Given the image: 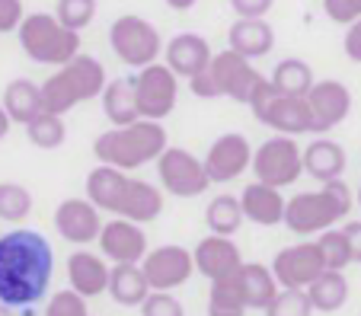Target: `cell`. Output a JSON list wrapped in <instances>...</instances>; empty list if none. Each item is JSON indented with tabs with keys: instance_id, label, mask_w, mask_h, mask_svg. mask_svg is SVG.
I'll use <instances>...</instances> for the list:
<instances>
[{
	"instance_id": "6da1fadb",
	"label": "cell",
	"mask_w": 361,
	"mask_h": 316,
	"mask_svg": "<svg viewBox=\"0 0 361 316\" xmlns=\"http://www.w3.org/2000/svg\"><path fill=\"white\" fill-rule=\"evenodd\" d=\"M55 272L51 243L39 230H7L0 234V303L32 307L48 294Z\"/></svg>"
},
{
	"instance_id": "7a4b0ae2",
	"label": "cell",
	"mask_w": 361,
	"mask_h": 316,
	"mask_svg": "<svg viewBox=\"0 0 361 316\" xmlns=\"http://www.w3.org/2000/svg\"><path fill=\"white\" fill-rule=\"evenodd\" d=\"M166 147H170L166 144V128L160 122H150V118H137L135 125H125V128H109L93 141L96 160L106 166H116L122 172L157 163V157Z\"/></svg>"
},
{
	"instance_id": "3957f363",
	"label": "cell",
	"mask_w": 361,
	"mask_h": 316,
	"mask_svg": "<svg viewBox=\"0 0 361 316\" xmlns=\"http://www.w3.org/2000/svg\"><path fill=\"white\" fill-rule=\"evenodd\" d=\"M348 211H352V189L342 179H333L314 192H298L288 198L285 227L298 236H314L345 220Z\"/></svg>"
},
{
	"instance_id": "277c9868",
	"label": "cell",
	"mask_w": 361,
	"mask_h": 316,
	"mask_svg": "<svg viewBox=\"0 0 361 316\" xmlns=\"http://www.w3.org/2000/svg\"><path fill=\"white\" fill-rule=\"evenodd\" d=\"M106 68L99 58L93 55H77L74 61L61 64L55 74L42 83V99H45V112L55 115H68L74 106L90 103V99L102 96L106 89Z\"/></svg>"
},
{
	"instance_id": "5b68a950",
	"label": "cell",
	"mask_w": 361,
	"mask_h": 316,
	"mask_svg": "<svg viewBox=\"0 0 361 316\" xmlns=\"http://www.w3.org/2000/svg\"><path fill=\"white\" fill-rule=\"evenodd\" d=\"M262 80H266V77L252 68L250 58L227 49V51H218L202 74L192 77L189 89H192V96H198V99L227 96V99H233V103H250L252 89L259 87Z\"/></svg>"
},
{
	"instance_id": "8992f818",
	"label": "cell",
	"mask_w": 361,
	"mask_h": 316,
	"mask_svg": "<svg viewBox=\"0 0 361 316\" xmlns=\"http://www.w3.org/2000/svg\"><path fill=\"white\" fill-rule=\"evenodd\" d=\"M16 35L26 58L35 64L61 68L80 55V32L68 29L55 13H29Z\"/></svg>"
},
{
	"instance_id": "52a82bcc",
	"label": "cell",
	"mask_w": 361,
	"mask_h": 316,
	"mask_svg": "<svg viewBox=\"0 0 361 316\" xmlns=\"http://www.w3.org/2000/svg\"><path fill=\"white\" fill-rule=\"evenodd\" d=\"M246 106L252 109L256 122L272 128L275 134H288V138L314 134V118H310L307 96H288V93L275 89V83L269 80V77L252 89V96Z\"/></svg>"
},
{
	"instance_id": "ba28073f",
	"label": "cell",
	"mask_w": 361,
	"mask_h": 316,
	"mask_svg": "<svg viewBox=\"0 0 361 316\" xmlns=\"http://www.w3.org/2000/svg\"><path fill=\"white\" fill-rule=\"evenodd\" d=\"M109 45L128 68H147L157 64V58L164 55V35L150 20L137 13H125L118 16L109 26Z\"/></svg>"
},
{
	"instance_id": "9c48e42d",
	"label": "cell",
	"mask_w": 361,
	"mask_h": 316,
	"mask_svg": "<svg viewBox=\"0 0 361 316\" xmlns=\"http://www.w3.org/2000/svg\"><path fill=\"white\" fill-rule=\"evenodd\" d=\"M250 170L256 182H266L272 189H288L304 172V147H298V141L288 134H275L252 151Z\"/></svg>"
},
{
	"instance_id": "30bf717a",
	"label": "cell",
	"mask_w": 361,
	"mask_h": 316,
	"mask_svg": "<svg viewBox=\"0 0 361 316\" xmlns=\"http://www.w3.org/2000/svg\"><path fill=\"white\" fill-rule=\"evenodd\" d=\"M160 189H166L176 198H198L212 189V179L204 170V160L192 157L185 147H166L157 157Z\"/></svg>"
},
{
	"instance_id": "8fae6325",
	"label": "cell",
	"mask_w": 361,
	"mask_h": 316,
	"mask_svg": "<svg viewBox=\"0 0 361 316\" xmlns=\"http://www.w3.org/2000/svg\"><path fill=\"white\" fill-rule=\"evenodd\" d=\"M135 96H137V109H141V118H150V122H164L173 109H176L179 99V77L173 74L166 64H147L141 68L135 77Z\"/></svg>"
},
{
	"instance_id": "7c38bea8",
	"label": "cell",
	"mask_w": 361,
	"mask_h": 316,
	"mask_svg": "<svg viewBox=\"0 0 361 316\" xmlns=\"http://www.w3.org/2000/svg\"><path fill=\"white\" fill-rule=\"evenodd\" d=\"M272 272L281 288L307 291L326 272V262H323V253H320V246H317V240H307V243H298V246L279 249V255L272 259Z\"/></svg>"
},
{
	"instance_id": "4fadbf2b",
	"label": "cell",
	"mask_w": 361,
	"mask_h": 316,
	"mask_svg": "<svg viewBox=\"0 0 361 316\" xmlns=\"http://www.w3.org/2000/svg\"><path fill=\"white\" fill-rule=\"evenodd\" d=\"M144 275H147L150 288L154 291H173L183 288L192 278V268H195V259L185 246H176V243H166V246L150 249L141 262Z\"/></svg>"
},
{
	"instance_id": "5bb4252c",
	"label": "cell",
	"mask_w": 361,
	"mask_h": 316,
	"mask_svg": "<svg viewBox=\"0 0 361 316\" xmlns=\"http://www.w3.org/2000/svg\"><path fill=\"white\" fill-rule=\"evenodd\" d=\"M250 166H252V147L237 131H227V134L214 138L208 153H204V170H208L212 186L214 182H233V179H240Z\"/></svg>"
},
{
	"instance_id": "9a60e30c",
	"label": "cell",
	"mask_w": 361,
	"mask_h": 316,
	"mask_svg": "<svg viewBox=\"0 0 361 316\" xmlns=\"http://www.w3.org/2000/svg\"><path fill=\"white\" fill-rule=\"evenodd\" d=\"M310 118H314V134H326L336 125H342L352 112V89L342 80H317L307 93Z\"/></svg>"
},
{
	"instance_id": "2e32d148",
	"label": "cell",
	"mask_w": 361,
	"mask_h": 316,
	"mask_svg": "<svg viewBox=\"0 0 361 316\" xmlns=\"http://www.w3.org/2000/svg\"><path fill=\"white\" fill-rule=\"evenodd\" d=\"M99 253L118 265V262H144V255L150 253L147 249V234L141 230V224L128 217H112L102 224L99 230Z\"/></svg>"
},
{
	"instance_id": "e0dca14e",
	"label": "cell",
	"mask_w": 361,
	"mask_h": 316,
	"mask_svg": "<svg viewBox=\"0 0 361 316\" xmlns=\"http://www.w3.org/2000/svg\"><path fill=\"white\" fill-rule=\"evenodd\" d=\"M55 230L61 240L74 243V246H87V243L99 240L102 230L99 208L90 198H64L55 208Z\"/></svg>"
},
{
	"instance_id": "ac0fdd59",
	"label": "cell",
	"mask_w": 361,
	"mask_h": 316,
	"mask_svg": "<svg viewBox=\"0 0 361 316\" xmlns=\"http://www.w3.org/2000/svg\"><path fill=\"white\" fill-rule=\"evenodd\" d=\"M195 259V272H202L208 282H221V278H233L243 268V255H240L237 243L231 236L208 234L192 253Z\"/></svg>"
},
{
	"instance_id": "d6986e66",
	"label": "cell",
	"mask_w": 361,
	"mask_h": 316,
	"mask_svg": "<svg viewBox=\"0 0 361 316\" xmlns=\"http://www.w3.org/2000/svg\"><path fill=\"white\" fill-rule=\"evenodd\" d=\"M164 58H166L164 64L173 70V74L192 80V77H198L204 68H208V64H212L214 51H212V45H208V39H204V35L179 32V35H173V39L166 42Z\"/></svg>"
},
{
	"instance_id": "ffe728a7",
	"label": "cell",
	"mask_w": 361,
	"mask_h": 316,
	"mask_svg": "<svg viewBox=\"0 0 361 316\" xmlns=\"http://www.w3.org/2000/svg\"><path fill=\"white\" fill-rule=\"evenodd\" d=\"M164 214V189L147 182V179H131L125 182L122 201H118V211L112 217H128L135 224H150Z\"/></svg>"
},
{
	"instance_id": "44dd1931",
	"label": "cell",
	"mask_w": 361,
	"mask_h": 316,
	"mask_svg": "<svg viewBox=\"0 0 361 316\" xmlns=\"http://www.w3.org/2000/svg\"><path fill=\"white\" fill-rule=\"evenodd\" d=\"M240 208H243L246 220L259 224V227H275V224H285L288 198L281 195V189H272L266 182H250L240 195Z\"/></svg>"
},
{
	"instance_id": "7402d4cb",
	"label": "cell",
	"mask_w": 361,
	"mask_h": 316,
	"mask_svg": "<svg viewBox=\"0 0 361 316\" xmlns=\"http://www.w3.org/2000/svg\"><path fill=\"white\" fill-rule=\"evenodd\" d=\"M109 272L112 268L106 265V259L87 253V249H77L68 259V282H71V288L83 297L106 294V291H109Z\"/></svg>"
},
{
	"instance_id": "603a6c76",
	"label": "cell",
	"mask_w": 361,
	"mask_h": 316,
	"mask_svg": "<svg viewBox=\"0 0 361 316\" xmlns=\"http://www.w3.org/2000/svg\"><path fill=\"white\" fill-rule=\"evenodd\" d=\"M150 282L144 275L141 262H118L109 272V297L118 307H141L150 294Z\"/></svg>"
},
{
	"instance_id": "cb8c5ba5",
	"label": "cell",
	"mask_w": 361,
	"mask_h": 316,
	"mask_svg": "<svg viewBox=\"0 0 361 316\" xmlns=\"http://www.w3.org/2000/svg\"><path fill=\"white\" fill-rule=\"evenodd\" d=\"M227 49L243 58H262L275 49V29L266 20H237L227 32Z\"/></svg>"
},
{
	"instance_id": "d4e9b609",
	"label": "cell",
	"mask_w": 361,
	"mask_h": 316,
	"mask_svg": "<svg viewBox=\"0 0 361 316\" xmlns=\"http://www.w3.org/2000/svg\"><path fill=\"white\" fill-rule=\"evenodd\" d=\"M304 172L320 179V182H333L342 179L345 172V151L339 141L333 138H317L304 147Z\"/></svg>"
},
{
	"instance_id": "484cf974",
	"label": "cell",
	"mask_w": 361,
	"mask_h": 316,
	"mask_svg": "<svg viewBox=\"0 0 361 316\" xmlns=\"http://www.w3.org/2000/svg\"><path fill=\"white\" fill-rule=\"evenodd\" d=\"M125 182H128V172L99 163L96 170L87 172V198L93 201L99 211L116 214L118 201H122V192H125Z\"/></svg>"
},
{
	"instance_id": "4316f807",
	"label": "cell",
	"mask_w": 361,
	"mask_h": 316,
	"mask_svg": "<svg viewBox=\"0 0 361 316\" xmlns=\"http://www.w3.org/2000/svg\"><path fill=\"white\" fill-rule=\"evenodd\" d=\"M237 282H240V291H243V301L250 310H266L272 303V297L281 291L275 272L259 265V262H243V268L237 272Z\"/></svg>"
},
{
	"instance_id": "83f0119b",
	"label": "cell",
	"mask_w": 361,
	"mask_h": 316,
	"mask_svg": "<svg viewBox=\"0 0 361 316\" xmlns=\"http://www.w3.org/2000/svg\"><path fill=\"white\" fill-rule=\"evenodd\" d=\"M102 115L109 118L112 128H125V125H135L141 118L137 109V96H135V80H109L102 89Z\"/></svg>"
},
{
	"instance_id": "f1b7e54d",
	"label": "cell",
	"mask_w": 361,
	"mask_h": 316,
	"mask_svg": "<svg viewBox=\"0 0 361 316\" xmlns=\"http://www.w3.org/2000/svg\"><path fill=\"white\" fill-rule=\"evenodd\" d=\"M0 106L7 109V115L13 118V122L29 125L35 115L45 112L42 87H35V83L26 80V77H16V80H10L7 87H4V99H0Z\"/></svg>"
},
{
	"instance_id": "f546056e",
	"label": "cell",
	"mask_w": 361,
	"mask_h": 316,
	"mask_svg": "<svg viewBox=\"0 0 361 316\" xmlns=\"http://www.w3.org/2000/svg\"><path fill=\"white\" fill-rule=\"evenodd\" d=\"M307 297H310L314 310H320V313H336V310H342L345 307V301H348L345 275H342V272H333V268H326V272H323V275L307 288Z\"/></svg>"
},
{
	"instance_id": "4dcf8cb0",
	"label": "cell",
	"mask_w": 361,
	"mask_h": 316,
	"mask_svg": "<svg viewBox=\"0 0 361 316\" xmlns=\"http://www.w3.org/2000/svg\"><path fill=\"white\" fill-rule=\"evenodd\" d=\"M269 80L275 83V89H281L288 96H307V93L314 89L317 77H314V68H310L304 58H285V61L275 64Z\"/></svg>"
},
{
	"instance_id": "1f68e13d",
	"label": "cell",
	"mask_w": 361,
	"mask_h": 316,
	"mask_svg": "<svg viewBox=\"0 0 361 316\" xmlns=\"http://www.w3.org/2000/svg\"><path fill=\"white\" fill-rule=\"evenodd\" d=\"M204 224L218 236H233L243 224V208H240L237 195H218L204 208Z\"/></svg>"
},
{
	"instance_id": "d6a6232c",
	"label": "cell",
	"mask_w": 361,
	"mask_h": 316,
	"mask_svg": "<svg viewBox=\"0 0 361 316\" xmlns=\"http://www.w3.org/2000/svg\"><path fill=\"white\" fill-rule=\"evenodd\" d=\"M246 310L250 307L243 301L237 275L212 282V291H208V316H246Z\"/></svg>"
},
{
	"instance_id": "836d02e7",
	"label": "cell",
	"mask_w": 361,
	"mask_h": 316,
	"mask_svg": "<svg viewBox=\"0 0 361 316\" xmlns=\"http://www.w3.org/2000/svg\"><path fill=\"white\" fill-rule=\"evenodd\" d=\"M26 138L32 147H42V151H55V147L64 144L68 138V128H64V115H55V112H42L32 122L26 125Z\"/></svg>"
},
{
	"instance_id": "e575fe53",
	"label": "cell",
	"mask_w": 361,
	"mask_h": 316,
	"mask_svg": "<svg viewBox=\"0 0 361 316\" xmlns=\"http://www.w3.org/2000/svg\"><path fill=\"white\" fill-rule=\"evenodd\" d=\"M32 214V192L23 182H0V220L23 224Z\"/></svg>"
},
{
	"instance_id": "d590c367",
	"label": "cell",
	"mask_w": 361,
	"mask_h": 316,
	"mask_svg": "<svg viewBox=\"0 0 361 316\" xmlns=\"http://www.w3.org/2000/svg\"><path fill=\"white\" fill-rule=\"evenodd\" d=\"M266 316H314V303L307 297V291L300 288H281L279 294L272 297L266 310Z\"/></svg>"
},
{
	"instance_id": "8d00e7d4",
	"label": "cell",
	"mask_w": 361,
	"mask_h": 316,
	"mask_svg": "<svg viewBox=\"0 0 361 316\" xmlns=\"http://www.w3.org/2000/svg\"><path fill=\"white\" fill-rule=\"evenodd\" d=\"M317 246H320L326 268H333V272H342L345 265H352V246H348V240H345L342 230H333V227L323 230L320 240H317Z\"/></svg>"
},
{
	"instance_id": "74e56055",
	"label": "cell",
	"mask_w": 361,
	"mask_h": 316,
	"mask_svg": "<svg viewBox=\"0 0 361 316\" xmlns=\"http://www.w3.org/2000/svg\"><path fill=\"white\" fill-rule=\"evenodd\" d=\"M55 16H58V20H61L68 29L80 32V29H87L90 23H93V16H96V0H58Z\"/></svg>"
},
{
	"instance_id": "f35d334b",
	"label": "cell",
	"mask_w": 361,
	"mask_h": 316,
	"mask_svg": "<svg viewBox=\"0 0 361 316\" xmlns=\"http://www.w3.org/2000/svg\"><path fill=\"white\" fill-rule=\"evenodd\" d=\"M45 316H90L87 313V297L77 294L74 288L58 291V294H51V301H48Z\"/></svg>"
},
{
	"instance_id": "ab89813d",
	"label": "cell",
	"mask_w": 361,
	"mask_h": 316,
	"mask_svg": "<svg viewBox=\"0 0 361 316\" xmlns=\"http://www.w3.org/2000/svg\"><path fill=\"white\" fill-rule=\"evenodd\" d=\"M141 316H185L183 303L173 297V291H150L141 303Z\"/></svg>"
},
{
	"instance_id": "60d3db41",
	"label": "cell",
	"mask_w": 361,
	"mask_h": 316,
	"mask_svg": "<svg viewBox=\"0 0 361 316\" xmlns=\"http://www.w3.org/2000/svg\"><path fill=\"white\" fill-rule=\"evenodd\" d=\"M323 10L339 26H352L355 20H361V0H323Z\"/></svg>"
},
{
	"instance_id": "b9f144b4",
	"label": "cell",
	"mask_w": 361,
	"mask_h": 316,
	"mask_svg": "<svg viewBox=\"0 0 361 316\" xmlns=\"http://www.w3.org/2000/svg\"><path fill=\"white\" fill-rule=\"evenodd\" d=\"M272 7L275 0H231V10L237 13V20H266Z\"/></svg>"
},
{
	"instance_id": "7bdbcfd3",
	"label": "cell",
	"mask_w": 361,
	"mask_h": 316,
	"mask_svg": "<svg viewBox=\"0 0 361 316\" xmlns=\"http://www.w3.org/2000/svg\"><path fill=\"white\" fill-rule=\"evenodd\" d=\"M26 20L23 0H0V32H16Z\"/></svg>"
},
{
	"instance_id": "ee69618b",
	"label": "cell",
	"mask_w": 361,
	"mask_h": 316,
	"mask_svg": "<svg viewBox=\"0 0 361 316\" xmlns=\"http://www.w3.org/2000/svg\"><path fill=\"white\" fill-rule=\"evenodd\" d=\"M342 49H345L348 61L361 64V20H355L352 26L345 29V42H342Z\"/></svg>"
},
{
	"instance_id": "f6af8a7d",
	"label": "cell",
	"mask_w": 361,
	"mask_h": 316,
	"mask_svg": "<svg viewBox=\"0 0 361 316\" xmlns=\"http://www.w3.org/2000/svg\"><path fill=\"white\" fill-rule=\"evenodd\" d=\"M342 234H345L348 246H352V262H358L361 265V220H345Z\"/></svg>"
},
{
	"instance_id": "bcb514c9",
	"label": "cell",
	"mask_w": 361,
	"mask_h": 316,
	"mask_svg": "<svg viewBox=\"0 0 361 316\" xmlns=\"http://www.w3.org/2000/svg\"><path fill=\"white\" fill-rule=\"evenodd\" d=\"M198 0H166V7L176 10V13H185V10H192Z\"/></svg>"
},
{
	"instance_id": "7dc6e473",
	"label": "cell",
	"mask_w": 361,
	"mask_h": 316,
	"mask_svg": "<svg viewBox=\"0 0 361 316\" xmlns=\"http://www.w3.org/2000/svg\"><path fill=\"white\" fill-rule=\"evenodd\" d=\"M10 125H13V118L7 115V109H4V106H0V141L10 134Z\"/></svg>"
},
{
	"instance_id": "c3c4849f",
	"label": "cell",
	"mask_w": 361,
	"mask_h": 316,
	"mask_svg": "<svg viewBox=\"0 0 361 316\" xmlns=\"http://www.w3.org/2000/svg\"><path fill=\"white\" fill-rule=\"evenodd\" d=\"M0 316H13V307H7V303H0Z\"/></svg>"
},
{
	"instance_id": "681fc988",
	"label": "cell",
	"mask_w": 361,
	"mask_h": 316,
	"mask_svg": "<svg viewBox=\"0 0 361 316\" xmlns=\"http://www.w3.org/2000/svg\"><path fill=\"white\" fill-rule=\"evenodd\" d=\"M358 208H361V189H358Z\"/></svg>"
}]
</instances>
